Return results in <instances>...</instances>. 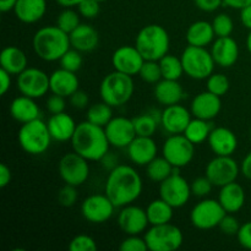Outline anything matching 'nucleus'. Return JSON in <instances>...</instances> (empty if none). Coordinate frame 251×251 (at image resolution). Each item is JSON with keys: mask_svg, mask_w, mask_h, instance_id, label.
Masks as SVG:
<instances>
[{"mask_svg": "<svg viewBox=\"0 0 251 251\" xmlns=\"http://www.w3.org/2000/svg\"><path fill=\"white\" fill-rule=\"evenodd\" d=\"M161 66L162 76L167 80H179L183 76L184 68L181 59L172 54H166L162 59L158 60Z\"/></svg>", "mask_w": 251, "mask_h": 251, "instance_id": "c9c22d12", "label": "nucleus"}, {"mask_svg": "<svg viewBox=\"0 0 251 251\" xmlns=\"http://www.w3.org/2000/svg\"><path fill=\"white\" fill-rule=\"evenodd\" d=\"M49 82H50L51 93L65 98L70 97L73 93H75L80 86V81H78L76 73L65 70L63 68L53 71L49 75Z\"/></svg>", "mask_w": 251, "mask_h": 251, "instance_id": "b1692460", "label": "nucleus"}, {"mask_svg": "<svg viewBox=\"0 0 251 251\" xmlns=\"http://www.w3.org/2000/svg\"><path fill=\"white\" fill-rule=\"evenodd\" d=\"M71 48L81 51V53H88L95 50L100 43V34L97 29L87 24H80L77 28L74 29L70 34Z\"/></svg>", "mask_w": 251, "mask_h": 251, "instance_id": "393cba45", "label": "nucleus"}, {"mask_svg": "<svg viewBox=\"0 0 251 251\" xmlns=\"http://www.w3.org/2000/svg\"><path fill=\"white\" fill-rule=\"evenodd\" d=\"M119 249L122 251H146L149 250L145 238L140 235H127L120 244Z\"/></svg>", "mask_w": 251, "mask_h": 251, "instance_id": "de8ad7c7", "label": "nucleus"}, {"mask_svg": "<svg viewBox=\"0 0 251 251\" xmlns=\"http://www.w3.org/2000/svg\"><path fill=\"white\" fill-rule=\"evenodd\" d=\"M33 50L44 61H58L71 48L70 37L58 26L39 28L32 39Z\"/></svg>", "mask_w": 251, "mask_h": 251, "instance_id": "7ed1b4c3", "label": "nucleus"}, {"mask_svg": "<svg viewBox=\"0 0 251 251\" xmlns=\"http://www.w3.org/2000/svg\"><path fill=\"white\" fill-rule=\"evenodd\" d=\"M195 145L184 134L171 135L164 141L162 156L176 169L186 167L194 158Z\"/></svg>", "mask_w": 251, "mask_h": 251, "instance_id": "1a4fd4ad", "label": "nucleus"}, {"mask_svg": "<svg viewBox=\"0 0 251 251\" xmlns=\"http://www.w3.org/2000/svg\"><path fill=\"white\" fill-rule=\"evenodd\" d=\"M70 251H96L97 250V243L92 237L87 234L75 235L70 240L69 244Z\"/></svg>", "mask_w": 251, "mask_h": 251, "instance_id": "c03bdc74", "label": "nucleus"}, {"mask_svg": "<svg viewBox=\"0 0 251 251\" xmlns=\"http://www.w3.org/2000/svg\"><path fill=\"white\" fill-rule=\"evenodd\" d=\"M115 208V205L105 194H95L83 200L81 205V213L88 222L100 225L112 218Z\"/></svg>", "mask_w": 251, "mask_h": 251, "instance_id": "2eb2a0df", "label": "nucleus"}, {"mask_svg": "<svg viewBox=\"0 0 251 251\" xmlns=\"http://www.w3.org/2000/svg\"><path fill=\"white\" fill-rule=\"evenodd\" d=\"M97 1H100V2H104V1H107V0H97Z\"/></svg>", "mask_w": 251, "mask_h": 251, "instance_id": "69168bd1", "label": "nucleus"}, {"mask_svg": "<svg viewBox=\"0 0 251 251\" xmlns=\"http://www.w3.org/2000/svg\"><path fill=\"white\" fill-rule=\"evenodd\" d=\"M145 240L151 251H176L183 245L184 235L179 227L172 225L151 226L145 233Z\"/></svg>", "mask_w": 251, "mask_h": 251, "instance_id": "6e6552de", "label": "nucleus"}, {"mask_svg": "<svg viewBox=\"0 0 251 251\" xmlns=\"http://www.w3.org/2000/svg\"><path fill=\"white\" fill-rule=\"evenodd\" d=\"M144 63L145 58L135 46L119 47L115 49L112 55V64L114 70L130 76L139 75Z\"/></svg>", "mask_w": 251, "mask_h": 251, "instance_id": "a211bd4d", "label": "nucleus"}, {"mask_svg": "<svg viewBox=\"0 0 251 251\" xmlns=\"http://www.w3.org/2000/svg\"><path fill=\"white\" fill-rule=\"evenodd\" d=\"M113 107H110L109 104H107L105 102H100L95 103V104L91 105L87 110V118L88 122H91L92 124L98 125V126L104 127L110 120L113 119Z\"/></svg>", "mask_w": 251, "mask_h": 251, "instance_id": "e433bc0d", "label": "nucleus"}, {"mask_svg": "<svg viewBox=\"0 0 251 251\" xmlns=\"http://www.w3.org/2000/svg\"><path fill=\"white\" fill-rule=\"evenodd\" d=\"M134 90L132 76L117 70L104 76L100 85V98L113 108L126 104L131 100Z\"/></svg>", "mask_w": 251, "mask_h": 251, "instance_id": "39448f33", "label": "nucleus"}, {"mask_svg": "<svg viewBox=\"0 0 251 251\" xmlns=\"http://www.w3.org/2000/svg\"><path fill=\"white\" fill-rule=\"evenodd\" d=\"M216 34L212 24L207 21H196L189 26L186 31V42L189 46L207 47L213 43Z\"/></svg>", "mask_w": 251, "mask_h": 251, "instance_id": "2f4dec72", "label": "nucleus"}, {"mask_svg": "<svg viewBox=\"0 0 251 251\" xmlns=\"http://www.w3.org/2000/svg\"><path fill=\"white\" fill-rule=\"evenodd\" d=\"M12 173L11 169L6 166L5 163L0 164V188L4 189L11 183Z\"/></svg>", "mask_w": 251, "mask_h": 251, "instance_id": "4d7b16f0", "label": "nucleus"}, {"mask_svg": "<svg viewBox=\"0 0 251 251\" xmlns=\"http://www.w3.org/2000/svg\"><path fill=\"white\" fill-rule=\"evenodd\" d=\"M139 76L147 83H157L163 78L161 66L157 60H145Z\"/></svg>", "mask_w": 251, "mask_h": 251, "instance_id": "a19ab883", "label": "nucleus"}, {"mask_svg": "<svg viewBox=\"0 0 251 251\" xmlns=\"http://www.w3.org/2000/svg\"><path fill=\"white\" fill-rule=\"evenodd\" d=\"M47 124H48L51 139L59 142H65L73 139L76 127H77L74 118L66 114L65 112L59 113V114H51Z\"/></svg>", "mask_w": 251, "mask_h": 251, "instance_id": "a878e982", "label": "nucleus"}, {"mask_svg": "<svg viewBox=\"0 0 251 251\" xmlns=\"http://www.w3.org/2000/svg\"><path fill=\"white\" fill-rule=\"evenodd\" d=\"M47 11V0H17L15 16L24 24H36L43 19Z\"/></svg>", "mask_w": 251, "mask_h": 251, "instance_id": "c85d7f7f", "label": "nucleus"}, {"mask_svg": "<svg viewBox=\"0 0 251 251\" xmlns=\"http://www.w3.org/2000/svg\"><path fill=\"white\" fill-rule=\"evenodd\" d=\"M226 215L227 212L220 201L205 199L193 207L190 212V222L198 229H213L220 226Z\"/></svg>", "mask_w": 251, "mask_h": 251, "instance_id": "9d476101", "label": "nucleus"}, {"mask_svg": "<svg viewBox=\"0 0 251 251\" xmlns=\"http://www.w3.org/2000/svg\"><path fill=\"white\" fill-rule=\"evenodd\" d=\"M154 98L159 104L168 107V105L178 104L184 97L183 86L178 82V80H167L162 78L154 86Z\"/></svg>", "mask_w": 251, "mask_h": 251, "instance_id": "cd10ccee", "label": "nucleus"}, {"mask_svg": "<svg viewBox=\"0 0 251 251\" xmlns=\"http://www.w3.org/2000/svg\"><path fill=\"white\" fill-rule=\"evenodd\" d=\"M207 141L216 156H232L238 149L237 136L232 130L225 126L211 130Z\"/></svg>", "mask_w": 251, "mask_h": 251, "instance_id": "4be33fe9", "label": "nucleus"}, {"mask_svg": "<svg viewBox=\"0 0 251 251\" xmlns=\"http://www.w3.org/2000/svg\"><path fill=\"white\" fill-rule=\"evenodd\" d=\"M59 61H60V65L63 69L73 71V73H77L81 69V66H82L83 59L82 55H81V51L70 48L61 56V59Z\"/></svg>", "mask_w": 251, "mask_h": 251, "instance_id": "37998d69", "label": "nucleus"}, {"mask_svg": "<svg viewBox=\"0 0 251 251\" xmlns=\"http://www.w3.org/2000/svg\"><path fill=\"white\" fill-rule=\"evenodd\" d=\"M149 225L146 210L132 203L122 207L118 216V226L127 235H140L146 232Z\"/></svg>", "mask_w": 251, "mask_h": 251, "instance_id": "f3484780", "label": "nucleus"}, {"mask_svg": "<svg viewBox=\"0 0 251 251\" xmlns=\"http://www.w3.org/2000/svg\"><path fill=\"white\" fill-rule=\"evenodd\" d=\"M173 206L169 205L168 202L163 200V199H157L150 202L147 206L146 213L149 222L151 226H158V225H166L169 223L173 218Z\"/></svg>", "mask_w": 251, "mask_h": 251, "instance_id": "473e14b6", "label": "nucleus"}, {"mask_svg": "<svg viewBox=\"0 0 251 251\" xmlns=\"http://www.w3.org/2000/svg\"><path fill=\"white\" fill-rule=\"evenodd\" d=\"M240 173L245 176V178L251 180V151L245 156L243 159L242 166H240Z\"/></svg>", "mask_w": 251, "mask_h": 251, "instance_id": "bf43d9fd", "label": "nucleus"}, {"mask_svg": "<svg viewBox=\"0 0 251 251\" xmlns=\"http://www.w3.org/2000/svg\"><path fill=\"white\" fill-rule=\"evenodd\" d=\"M11 88V74L0 69V95L5 96Z\"/></svg>", "mask_w": 251, "mask_h": 251, "instance_id": "6e6d98bb", "label": "nucleus"}, {"mask_svg": "<svg viewBox=\"0 0 251 251\" xmlns=\"http://www.w3.org/2000/svg\"><path fill=\"white\" fill-rule=\"evenodd\" d=\"M104 131L110 146L117 149L127 147L137 136L132 119H127L125 117L113 118L104 126Z\"/></svg>", "mask_w": 251, "mask_h": 251, "instance_id": "dca6fc26", "label": "nucleus"}, {"mask_svg": "<svg viewBox=\"0 0 251 251\" xmlns=\"http://www.w3.org/2000/svg\"><path fill=\"white\" fill-rule=\"evenodd\" d=\"M223 4L228 7H232V9L242 10L243 7L251 4V0H223Z\"/></svg>", "mask_w": 251, "mask_h": 251, "instance_id": "052dcab7", "label": "nucleus"}, {"mask_svg": "<svg viewBox=\"0 0 251 251\" xmlns=\"http://www.w3.org/2000/svg\"><path fill=\"white\" fill-rule=\"evenodd\" d=\"M137 136H153L158 126V119L152 114H141L132 119Z\"/></svg>", "mask_w": 251, "mask_h": 251, "instance_id": "4c0bfd02", "label": "nucleus"}, {"mask_svg": "<svg viewBox=\"0 0 251 251\" xmlns=\"http://www.w3.org/2000/svg\"><path fill=\"white\" fill-rule=\"evenodd\" d=\"M10 114L16 122L25 124L39 118V107L34 98L21 95L10 104Z\"/></svg>", "mask_w": 251, "mask_h": 251, "instance_id": "c756f323", "label": "nucleus"}, {"mask_svg": "<svg viewBox=\"0 0 251 251\" xmlns=\"http://www.w3.org/2000/svg\"><path fill=\"white\" fill-rule=\"evenodd\" d=\"M211 125L208 120L199 119V118H194L190 120L189 125L186 126L184 135L193 142L194 145L202 144L203 141L208 139L211 132Z\"/></svg>", "mask_w": 251, "mask_h": 251, "instance_id": "f704fd0d", "label": "nucleus"}, {"mask_svg": "<svg viewBox=\"0 0 251 251\" xmlns=\"http://www.w3.org/2000/svg\"><path fill=\"white\" fill-rule=\"evenodd\" d=\"M27 55L22 49L17 47L9 46L2 49L0 54V65L11 75H20L25 69H27Z\"/></svg>", "mask_w": 251, "mask_h": 251, "instance_id": "7c9ffc66", "label": "nucleus"}, {"mask_svg": "<svg viewBox=\"0 0 251 251\" xmlns=\"http://www.w3.org/2000/svg\"><path fill=\"white\" fill-rule=\"evenodd\" d=\"M198 9L205 12H213L220 9L223 4V0H194Z\"/></svg>", "mask_w": 251, "mask_h": 251, "instance_id": "5fc2aeb1", "label": "nucleus"}, {"mask_svg": "<svg viewBox=\"0 0 251 251\" xmlns=\"http://www.w3.org/2000/svg\"><path fill=\"white\" fill-rule=\"evenodd\" d=\"M142 179L132 167L118 164L108 174L104 194L115 207H124L135 202L142 193Z\"/></svg>", "mask_w": 251, "mask_h": 251, "instance_id": "f257e3e1", "label": "nucleus"}, {"mask_svg": "<svg viewBox=\"0 0 251 251\" xmlns=\"http://www.w3.org/2000/svg\"><path fill=\"white\" fill-rule=\"evenodd\" d=\"M222 109V100L217 95H213L210 91H205L196 96L190 105L191 114L195 118L203 120H212L220 114Z\"/></svg>", "mask_w": 251, "mask_h": 251, "instance_id": "aec40b11", "label": "nucleus"}, {"mask_svg": "<svg viewBox=\"0 0 251 251\" xmlns=\"http://www.w3.org/2000/svg\"><path fill=\"white\" fill-rule=\"evenodd\" d=\"M17 140L21 149L26 153L37 156L44 153L49 149L53 139L49 132L48 124L38 118L21 125L17 134Z\"/></svg>", "mask_w": 251, "mask_h": 251, "instance_id": "423d86ee", "label": "nucleus"}, {"mask_svg": "<svg viewBox=\"0 0 251 251\" xmlns=\"http://www.w3.org/2000/svg\"><path fill=\"white\" fill-rule=\"evenodd\" d=\"M76 188L77 186L65 184V186H63L60 189V191L58 194V200L61 206H64V207H73L77 202L78 194Z\"/></svg>", "mask_w": 251, "mask_h": 251, "instance_id": "49530a36", "label": "nucleus"}, {"mask_svg": "<svg viewBox=\"0 0 251 251\" xmlns=\"http://www.w3.org/2000/svg\"><path fill=\"white\" fill-rule=\"evenodd\" d=\"M190 120L191 112L179 103L166 107L159 115V123L171 135L184 134Z\"/></svg>", "mask_w": 251, "mask_h": 251, "instance_id": "6ab92c4d", "label": "nucleus"}, {"mask_svg": "<svg viewBox=\"0 0 251 251\" xmlns=\"http://www.w3.org/2000/svg\"><path fill=\"white\" fill-rule=\"evenodd\" d=\"M211 54L216 65L221 68H230L239 58V46L232 37H217L212 43Z\"/></svg>", "mask_w": 251, "mask_h": 251, "instance_id": "412c9836", "label": "nucleus"}, {"mask_svg": "<svg viewBox=\"0 0 251 251\" xmlns=\"http://www.w3.org/2000/svg\"><path fill=\"white\" fill-rule=\"evenodd\" d=\"M245 190L240 184L233 183L222 186L218 195V201L227 213H237L245 205Z\"/></svg>", "mask_w": 251, "mask_h": 251, "instance_id": "bb28decb", "label": "nucleus"}, {"mask_svg": "<svg viewBox=\"0 0 251 251\" xmlns=\"http://www.w3.org/2000/svg\"><path fill=\"white\" fill-rule=\"evenodd\" d=\"M240 223L237 218L233 216V213H227V215L223 217V220L221 221L218 228L221 229V232L225 233L226 235H237L238 232L240 229Z\"/></svg>", "mask_w": 251, "mask_h": 251, "instance_id": "8fccbe9b", "label": "nucleus"}, {"mask_svg": "<svg viewBox=\"0 0 251 251\" xmlns=\"http://www.w3.org/2000/svg\"><path fill=\"white\" fill-rule=\"evenodd\" d=\"M88 102H90L88 95L85 91L80 90V88L70 96L71 105H73L74 108H76V109H85L88 105Z\"/></svg>", "mask_w": 251, "mask_h": 251, "instance_id": "864d4df0", "label": "nucleus"}, {"mask_svg": "<svg viewBox=\"0 0 251 251\" xmlns=\"http://www.w3.org/2000/svg\"><path fill=\"white\" fill-rule=\"evenodd\" d=\"M127 154L132 163L147 166L157 157V144L151 136H136L127 146Z\"/></svg>", "mask_w": 251, "mask_h": 251, "instance_id": "5701e85b", "label": "nucleus"}, {"mask_svg": "<svg viewBox=\"0 0 251 251\" xmlns=\"http://www.w3.org/2000/svg\"><path fill=\"white\" fill-rule=\"evenodd\" d=\"M238 242L245 249L251 250V221L245 222L240 226V229L237 234Z\"/></svg>", "mask_w": 251, "mask_h": 251, "instance_id": "603ef678", "label": "nucleus"}, {"mask_svg": "<svg viewBox=\"0 0 251 251\" xmlns=\"http://www.w3.org/2000/svg\"><path fill=\"white\" fill-rule=\"evenodd\" d=\"M250 139H251V126H250Z\"/></svg>", "mask_w": 251, "mask_h": 251, "instance_id": "338daca9", "label": "nucleus"}, {"mask_svg": "<svg viewBox=\"0 0 251 251\" xmlns=\"http://www.w3.org/2000/svg\"><path fill=\"white\" fill-rule=\"evenodd\" d=\"M184 73L194 80H207L215 70V60L206 47L188 46L181 53Z\"/></svg>", "mask_w": 251, "mask_h": 251, "instance_id": "0eeeda50", "label": "nucleus"}, {"mask_svg": "<svg viewBox=\"0 0 251 251\" xmlns=\"http://www.w3.org/2000/svg\"><path fill=\"white\" fill-rule=\"evenodd\" d=\"M78 14L85 19H95L100 12V2L97 0H82L77 6Z\"/></svg>", "mask_w": 251, "mask_h": 251, "instance_id": "09e8293b", "label": "nucleus"}, {"mask_svg": "<svg viewBox=\"0 0 251 251\" xmlns=\"http://www.w3.org/2000/svg\"><path fill=\"white\" fill-rule=\"evenodd\" d=\"M16 2L17 0H0V11L1 12L14 11Z\"/></svg>", "mask_w": 251, "mask_h": 251, "instance_id": "680f3d73", "label": "nucleus"}, {"mask_svg": "<svg viewBox=\"0 0 251 251\" xmlns=\"http://www.w3.org/2000/svg\"><path fill=\"white\" fill-rule=\"evenodd\" d=\"M206 86H207V91H210L211 93L222 97V96H225L229 91L230 82L227 76L223 75V74L213 73L212 75L207 77Z\"/></svg>", "mask_w": 251, "mask_h": 251, "instance_id": "ea45409f", "label": "nucleus"}, {"mask_svg": "<svg viewBox=\"0 0 251 251\" xmlns=\"http://www.w3.org/2000/svg\"><path fill=\"white\" fill-rule=\"evenodd\" d=\"M174 167L162 157H156L152 159L149 164L146 166V173L147 176L151 179L154 183H162L164 179L171 176L174 173Z\"/></svg>", "mask_w": 251, "mask_h": 251, "instance_id": "72a5a7b5", "label": "nucleus"}, {"mask_svg": "<svg viewBox=\"0 0 251 251\" xmlns=\"http://www.w3.org/2000/svg\"><path fill=\"white\" fill-rule=\"evenodd\" d=\"M80 24L78 12H76L71 7H64L63 11L56 17V26L68 34H70L74 29L77 28Z\"/></svg>", "mask_w": 251, "mask_h": 251, "instance_id": "58836bf2", "label": "nucleus"}, {"mask_svg": "<svg viewBox=\"0 0 251 251\" xmlns=\"http://www.w3.org/2000/svg\"><path fill=\"white\" fill-rule=\"evenodd\" d=\"M213 186L215 185L207 176H199V178L194 179L193 183L190 184L191 194L194 196H198V198H206L211 194Z\"/></svg>", "mask_w": 251, "mask_h": 251, "instance_id": "a18cd8bd", "label": "nucleus"}, {"mask_svg": "<svg viewBox=\"0 0 251 251\" xmlns=\"http://www.w3.org/2000/svg\"><path fill=\"white\" fill-rule=\"evenodd\" d=\"M191 195L193 194H191L190 184L176 172L159 183V198L163 199L174 208L183 207L184 205H186Z\"/></svg>", "mask_w": 251, "mask_h": 251, "instance_id": "4468645a", "label": "nucleus"}, {"mask_svg": "<svg viewBox=\"0 0 251 251\" xmlns=\"http://www.w3.org/2000/svg\"><path fill=\"white\" fill-rule=\"evenodd\" d=\"M247 48H248V50H249V53L251 54V29H250L249 34H248V38H247Z\"/></svg>", "mask_w": 251, "mask_h": 251, "instance_id": "0e129e2a", "label": "nucleus"}, {"mask_svg": "<svg viewBox=\"0 0 251 251\" xmlns=\"http://www.w3.org/2000/svg\"><path fill=\"white\" fill-rule=\"evenodd\" d=\"M60 6L63 7H74V6H78L82 0H55Z\"/></svg>", "mask_w": 251, "mask_h": 251, "instance_id": "e2e57ef3", "label": "nucleus"}, {"mask_svg": "<svg viewBox=\"0 0 251 251\" xmlns=\"http://www.w3.org/2000/svg\"><path fill=\"white\" fill-rule=\"evenodd\" d=\"M85 157L76 153L75 151L66 153L61 157L59 162V176L65 184L74 186H80L90 176V166Z\"/></svg>", "mask_w": 251, "mask_h": 251, "instance_id": "9b49d317", "label": "nucleus"}, {"mask_svg": "<svg viewBox=\"0 0 251 251\" xmlns=\"http://www.w3.org/2000/svg\"><path fill=\"white\" fill-rule=\"evenodd\" d=\"M169 46V34L161 25H147L140 29L135 39V47L139 49L145 60L158 61L168 54Z\"/></svg>", "mask_w": 251, "mask_h": 251, "instance_id": "20e7f679", "label": "nucleus"}, {"mask_svg": "<svg viewBox=\"0 0 251 251\" xmlns=\"http://www.w3.org/2000/svg\"><path fill=\"white\" fill-rule=\"evenodd\" d=\"M65 97H61L59 95H51L50 97L47 100L46 107L50 114H59L65 110Z\"/></svg>", "mask_w": 251, "mask_h": 251, "instance_id": "3c124183", "label": "nucleus"}, {"mask_svg": "<svg viewBox=\"0 0 251 251\" xmlns=\"http://www.w3.org/2000/svg\"><path fill=\"white\" fill-rule=\"evenodd\" d=\"M17 90L21 95L31 98H41L50 91L49 75L38 68H27L17 75Z\"/></svg>", "mask_w": 251, "mask_h": 251, "instance_id": "f8f14e48", "label": "nucleus"}, {"mask_svg": "<svg viewBox=\"0 0 251 251\" xmlns=\"http://www.w3.org/2000/svg\"><path fill=\"white\" fill-rule=\"evenodd\" d=\"M213 31L216 37H228L233 33L234 22L232 17L227 14H218L212 21Z\"/></svg>", "mask_w": 251, "mask_h": 251, "instance_id": "79ce46f5", "label": "nucleus"}, {"mask_svg": "<svg viewBox=\"0 0 251 251\" xmlns=\"http://www.w3.org/2000/svg\"><path fill=\"white\" fill-rule=\"evenodd\" d=\"M240 21L243 26L251 29V4L240 10Z\"/></svg>", "mask_w": 251, "mask_h": 251, "instance_id": "13d9d810", "label": "nucleus"}, {"mask_svg": "<svg viewBox=\"0 0 251 251\" xmlns=\"http://www.w3.org/2000/svg\"><path fill=\"white\" fill-rule=\"evenodd\" d=\"M240 167L232 156H216L206 166L205 176L218 188L237 180Z\"/></svg>", "mask_w": 251, "mask_h": 251, "instance_id": "ddd939ff", "label": "nucleus"}, {"mask_svg": "<svg viewBox=\"0 0 251 251\" xmlns=\"http://www.w3.org/2000/svg\"><path fill=\"white\" fill-rule=\"evenodd\" d=\"M71 141V146L76 153L85 157L87 161H102L109 152V141L104 127L86 122L77 124Z\"/></svg>", "mask_w": 251, "mask_h": 251, "instance_id": "f03ea898", "label": "nucleus"}]
</instances>
